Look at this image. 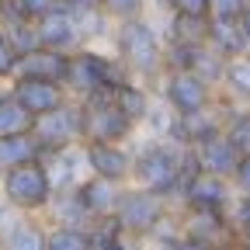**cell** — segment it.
<instances>
[{
    "label": "cell",
    "instance_id": "4dcf8cb0",
    "mask_svg": "<svg viewBox=\"0 0 250 250\" xmlns=\"http://www.w3.org/2000/svg\"><path fill=\"white\" fill-rule=\"evenodd\" d=\"M4 31H7L11 45L18 49V56H24V52H31V49L39 45V35H35V24H31V21H14V24H4Z\"/></svg>",
    "mask_w": 250,
    "mask_h": 250
},
{
    "label": "cell",
    "instance_id": "44dd1931",
    "mask_svg": "<svg viewBox=\"0 0 250 250\" xmlns=\"http://www.w3.org/2000/svg\"><path fill=\"white\" fill-rule=\"evenodd\" d=\"M205 45L215 49L223 59H240V56H250V45L240 31V21H223V18H208V35H205Z\"/></svg>",
    "mask_w": 250,
    "mask_h": 250
},
{
    "label": "cell",
    "instance_id": "9c48e42d",
    "mask_svg": "<svg viewBox=\"0 0 250 250\" xmlns=\"http://www.w3.org/2000/svg\"><path fill=\"white\" fill-rule=\"evenodd\" d=\"M177 215H181V233L202 240L212 250H223V247H229V243L240 240L233 233V226H229V215L226 212H205V208H184V205H177Z\"/></svg>",
    "mask_w": 250,
    "mask_h": 250
},
{
    "label": "cell",
    "instance_id": "3957f363",
    "mask_svg": "<svg viewBox=\"0 0 250 250\" xmlns=\"http://www.w3.org/2000/svg\"><path fill=\"white\" fill-rule=\"evenodd\" d=\"M132 80V73L125 70V62L108 49V45H80L66 59V77H62V90L70 101H83L90 94L115 90L118 83Z\"/></svg>",
    "mask_w": 250,
    "mask_h": 250
},
{
    "label": "cell",
    "instance_id": "52a82bcc",
    "mask_svg": "<svg viewBox=\"0 0 250 250\" xmlns=\"http://www.w3.org/2000/svg\"><path fill=\"white\" fill-rule=\"evenodd\" d=\"M174 205L167 198H160L156 191H146V188L139 184H125L122 188V198L115 205V219H118V226L125 233H132V236H149L153 226L160 223V219L170 212Z\"/></svg>",
    "mask_w": 250,
    "mask_h": 250
},
{
    "label": "cell",
    "instance_id": "d4e9b609",
    "mask_svg": "<svg viewBox=\"0 0 250 250\" xmlns=\"http://www.w3.org/2000/svg\"><path fill=\"white\" fill-rule=\"evenodd\" d=\"M31 118L21 104H18V98L11 94V87H4L0 90V136H18V132H31Z\"/></svg>",
    "mask_w": 250,
    "mask_h": 250
},
{
    "label": "cell",
    "instance_id": "f1b7e54d",
    "mask_svg": "<svg viewBox=\"0 0 250 250\" xmlns=\"http://www.w3.org/2000/svg\"><path fill=\"white\" fill-rule=\"evenodd\" d=\"M226 62H229V59H223L215 49L202 45V49H198V56H195L191 73H198L208 87H215V90H219V83H223V73H226Z\"/></svg>",
    "mask_w": 250,
    "mask_h": 250
},
{
    "label": "cell",
    "instance_id": "2e32d148",
    "mask_svg": "<svg viewBox=\"0 0 250 250\" xmlns=\"http://www.w3.org/2000/svg\"><path fill=\"white\" fill-rule=\"evenodd\" d=\"M66 52H56V49H45V45H35L31 52L18 56V70L14 77H28V80H52V83H62L66 77Z\"/></svg>",
    "mask_w": 250,
    "mask_h": 250
},
{
    "label": "cell",
    "instance_id": "60d3db41",
    "mask_svg": "<svg viewBox=\"0 0 250 250\" xmlns=\"http://www.w3.org/2000/svg\"><path fill=\"white\" fill-rule=\"evenodd\" d=\"M240 243H243V250H250V236H240Z\"/></svg>",
    "mask_w": 250,
    "mask_h": 250
},
{
    "label": "cell",
    "instance_id": "d6a6232c",
    "mask_svg": "<svg viewBox=\"0 0 250 250\" xmlns=\"http://www.w3.org/2000/svg\"><path fill=\"white\" fill-rule=\"evenodd\" d=\"M14 70H18V49L11 45L4 24H0V80L11 83V80H14Z\"/></svg>",
    "mask_w": 250,
    "mask_h": 250
},
{
    "label": "cell",
    "instance_id": "5b68a950",
    "mask_svg": "<svg viewBox=\"0 0 250 250\" xmlns=\"http://www.w3.org/2000/svg\"><path fill=\"white\" fill-rule=\"evenodd\" d=\"M83 115V143L101 139V143H132L139 136V125L132 118H125V111L111 101V94H90V98L77 101Z\"/></svg>",
    "mask_w": 250,
    "mask_h": 250
},
{
    "label": "cell",
    "instance_id": "1f68e13d",
    "mask_svg": "<svg viewBox=\"0 0 250 250\" xmlns=\"http://www.w3.org/2000/svg\"><path fill=\"white\" fill-rule=\"evenodd\" d=\"M226 215H229V226L236 236H250V195H236Z\"/></svg>",
    "mask_w": 250,
    "mask_h": 250
},
{
    "label": "cell",
    "instance_id": "9a60e30c",
    "mask_svg": "<svg viewBox=\"0 0 250 250\" xmlns=\"http://www.w3.org/2000/svg\"><path fill=\"white\" fill-rule=\"evenodd\" d=\"M62 4H66V11L73 18V28H77L83 45H108L115 21L101 11V4H80V0H62Z\"/></svg>",
    "mask_w": 250,
    "mask_h": 250
},
{
    "label": "cell",
    "instance_id": "8fae6325",
    "mask_svg": "<svg viewBox=\"0 0 250 250\" xmlns=\"http://www.w3.org/2000/svg\"><path fill=\"white\" fill-rule=\"evenodd\" d=\"M236 191H233V184L226 177H215V174H198L191 184L181 191L177 205L184 208H205V212H229Z\"/></svg>",
    "mask_w": 250,
    "mask_h": 250
},
{
    "label": "cell",
    "instance_id": "e575fe53",
    "mask_svg": "<svg viewBox=\"0 0 250 250\" xmlns=\"http://www.w3.org/2000/svg\"><path fill=\"white\" fill-rule=\"evenodd\" d=\"M170 14H198L208 18V0H164Z\"/></svg>",
    "mask_w": 250,
    "mask_h": 250
},
{
    "label": "cell",
    "instance_id": "8d00e7d4",
    "mask_svg": "<svg viewBox=\"0 0 250 250\" xmlns=\"http://www.w3.org/2000/svg\"><path fill=\"white\" fill-rule=\"evenodd\" d=\"M156 250H212V247H205L202 240H195V236H188V233H177V236H170L167 243H160Z\"/></svg>",
    "mask_w": 250,
    "mask_h": 250
},
{
    "label": "cell",
    "instance_id": "b9f144b4",
    "mask_svg": "<svg viewBox=\"0 0 250 250\" xmlns=\"http://www.w3.org/2000/svg\"><path fill=\"white\" fill-rule=\"evenodd\" d=\"M80 4H101V0H80Z\"/></svg>",
    "mask_w": 250,
    "mask_h": 250
},
{
    "label": "cell",
    "instance_id": "5bb4252c",
    "mask_svg": "<svg viewBox=\"0 0 250 250\" xmlns=\"http://www.w3.org/2000/svg\"><path fill=\"white\" fill-rule=\"evenodd\" d=\"M45 219L42 215H21L7 212L0 229V250H45Z\"/></svg>",
    "mask_w": 250,
    "mask_h": 250
},
{
    "label": "cell",
    "instance_id": "8992f818",
    "mask_svg": "<svg viewBox=\"0 0 250 250\" xmlns=\"http://www.w3.org/2000/svg\"><path fill=\"white\" fill-rule=\"evenodd\" d=\"M153 90L174 115H195L215 104V87H208L191 70H164V77L156 80Z\"/></svg>",
    "mask_w": 250,
    "mask_h": 250
},
{
    "label": "cell",
    "instance_id": "ab89813d",
    "mask_svg": "<svg viewBox=\"0 0 250 250\" xmlns=\"http://www.w3.org/2000/svg\"><path fill=\"white\" fill-rule=\"evenodd\" d=\"M7 212H11V208H7L4 202H0V229H4V219H7Z\"/></svg>",
    "mask_w": 250,
    "mask_h": 250
},
{
    "label": "cell",
    "instance_id": "4fadbf2b",
    "mask_svg": "<svg viewBox=\"0 0 250 250\" xmlns=\"http://www.w3.org/2000/svg\"><path fill=\"white\" fill-rule=\"evenodd\" d=\"M35 35H39V45H45V49H56V52H77L83 42H80V35H77V28H73V18H70V11H66V4H59L49 11V14H42L39 21H35Z\"/></svg>",
    "mask_w": 250,
    "mask_h": 250
},
{
    "label": "cell",
    "instance_id": "7a4b0ae2",
    "mask_svg": "<svg viewBox=\"0 0 250 250\" xmlns=\"http://www.w3.org/2000/svg\"><path fill=\"white\" fill-rule=\"evenodd\" d=\"M181 153H184V146L174 143V139L136 136L132 139V174H129V184H139V188H146V191H156L170 205H177V195H181Z\"/></svg>",
    "mask_w": 250,
    "mask_h": 250
},
{
    "label": "cell",
    "instance_id": "277c9868",
    "mask_svg": "<svg viewBox=\"0 0 250 250\" xmlns=\"http://www.w3.org/2000/svg\"><path fill=\"white\" fill-rule=\"evenodd\" d=\"M56 195V184L49 177V167L42 160H31L24 167H14L0 174V202L21 215H45L49 202Z\"/></svg>",
    "mask_w": 250,
    "mask_h": 250
},
{
    "label": "cell",
    "instance_id": "74e56055",
    "mask_svg": "<svg viewBox=\"0 0 250 250\" xmlns=\"http://www.w3.org/2000/svg\"><path fill=\"white\" fill-rule=\"evenodd\" d=\"M115 250H149V243L143 236H132V233H122V240L115 243Z\"/></svg>",
    "mask_w": 250,
    "mask_h": 250
},
{
    "label": "cell",
    "instance_id": "484cf974",
    "mask_svg": "<svg viewBox=\"0 0 250 250\" xmlns=\"http://www.w3.org/2000/svg\"><path fill=\"white\" fill-rule=\"evenodd\" d=\"M45 250H90V233L80 226H45Z\"/></svg>",
    "mask_w": 250,
    "mask_h": 250
},
{
    "label": "cell",
    "instance_id": "d6986e66",
    "mask_svg": "<svg viewBox=\"0 0 250 250\" xmlns=\"http://www.w3.org/2000/svg\"><path fill=\"white\" fill-rule=\"evenodd\" d=\"M42 219L45 223H56V226H80V229H87L94 223L90 212L80 202V195H77V188H56V195H52Z\"/></svg>",
    "mask_w": 250,
    "mask_h": 250
},
{
    "label": "cell",
    "instance_id": "ffe728a7",
    "mask_svg": "<svg viewBox=\"0 0 250 250\" xmlns=\"http://www.w3.org/2000/svg\"><path fill=\"white\" fill-rule=\"evenodd\" d=\"M198 149V160H202V170L205 174H215V177H233V170H236V164H240V153L233 149V143L219 132V136H212V139H205L202 146H195Z\"/></svg>",
    "mask_w": 250,
    "mask_h": 250
},
{
    "label": "cell",
    "instance_id": "603a6c76",
    "mask_svg": "<svg viewBox=\"0 0 250 250\" xmlns=\"http://www.w3.org/2000/svg\"><path fill=\"white\" fill-rule=\"evenodd\" d=\"M219 94H223L233 108H250V56H240V59L226 62Z\"/></svg>",
    "mask_w": 250,
    "mask_h": 250
},
{
    "label": "cell",
    "instance_id": "7bdbcfd3",
    "mask_svg": "<svg viewBox=\"0 0 250 250\" xmlns=\"http://www.w3.org/2000/svg\"><path fill=\"white\" fill-rule=\"evenodd\" d=\"M4 87H7V83H4V80H0V90H4Z\"/></svg>",
    "mask_w": 250,
    "mask_h": 250
},
{
    "label": "cell",
    "instance_id": "f546056e",
    "mask_svg": "<svg viewBox=\"0 0 250 250\" xmlns=\"http://www.w3.org/2000/svg\"><path fill=\"white\" fill-rule=\"evenodd\" d=\"M101 11L111 21H129V18H143L149 11V0H101Z\"/></svg>",
    "mask_w": 250,
    "mask_h": 250
},
{
    "label": "cell",
    "instance_id": "e0dca14e",
    "mask_svg": "<svg viewBox=\"0 0 250 250\" xmlns=\"http://www.w3.org/2000/svg\"><path fill=\"white\" fill-rule=\"evenodd\" d=\"M122 188H125V184H118V181L87 174V177L77 184V195H80L83 208L90 212V219H104V215H115V205H118V198H122Z\"/></svg>",
    "mask_w": 250,
    "mask_h": 250
},
{
    "label": "cell",
    "instance_id": "cb8c5ba5",
    "mask_svg": "<svg viewBox=\"0 0 250 250\" xmlns=\"http://www.w3.org/2000/svg\"><path fill=\"white\" fill-rule=\"evenodd\" d=\"M31 160H42L35 136L31 132H18V136H0V174H7L14 167H24Z\"/></svg>",
    "mask_w": 250,
    "mask_h": 250
},
{
    "label": "cell",
    "instance_id": "30bf717a",
    "mask_svg": "<svg viewBox=\"0 0 250 250\" xmlns=\"http://www.w3.org/2000/svg\"><path fill=\"white\" fill-rule=\"evenodd\" d=\"M83 156L90 174L129 184L132 174V143H101V139H87L83 143Z\"/></svg>",
    "mask_w": 250,
    "mask_h": 250
},
{
    "label": "cell",
    "instance_id": "7c38bea8",
    "mask_svg": "<svg viewBox=\"0 0 250 250\" xmlns=\"http://www.w3.org/2000/svg\"><path fill=\"white\" fill-rule=\"evenodd\" d=\"M7 87H11V94L18 98V104H21L31 118L49 115V111H52V108H59L62 101H70V98H66V90H62V83H52V80H28V77H14Z\"/></svg>",
    "mask_w": 250,
    "mask_h": 250
},
{
    "label": "cell",
    "instance_id": "f35d334b",
    "mask_svg": "<svg viewBox=\"0 0 250 250\" xmlns=\"http://www.w3.org/2000/svg\"><path fill=\"white\" fill-rule=\"evenodd\" d=\"M236 21H240V31H243V39H247V45H250V0H247V7L240 11Z\"/></svg>",
    "mask_w": 250,
    "mask_h": 250
},
{
    "label": "cell",
    "instance_id": "4316f807",
    "mask_svg": "<svg viewBox=\"0 0 250 250\" xmlns=\"http://www.w3.org/2000/svg\"><path fill=\"white\" fill-rule=\"evenodd\" d=\"M174 111L160 101V98H153L143 125H139V136H149V139H170V129H174Z\"/></svg>",
    "mask_w": 250,
    "mask_h": 250
},
{
    "label": "cell",
    "instance_id": "ba28073f",
    "mask_svg": "<svg viewBox=\"0 0 250 250\" xmlns=\"http://www.w3.org/2000/svg\"><path fill=\"white\" fill-rule=\"evenodd\" d=\"M31 136H35L39 156H49L62 146H77L83 143V115L77 101H62L49 115H39L31 122Z\"/></svg>",
    "mask_w": 250,
    "mask_h": 250
},
{
    "label": "cell",
    "instance_id": "d590c367",
    "mask_svg": "<svg viewBox=\"0 0 250 250\" xmlns=\"http://www.w3.org/2000/svg\"><path fill=\"white\" fill-rule=\"evenodd\" d=\"M229 184H233V191H236V195H250V153L240 156V164H236Z\"/></svg>",
    "mask_w": 250,
    "mask_h": 250
},
{
    "label": "cell",
    "instance_id": "ac0fdd59",
    "mask_svg": "<svg viewBox=\"0 0 250 250\" xmlns=\"http://www.w3.org/2000/svg\"><path fill=\"white\" fill-rule=\"evenodd\" d=\"M42 164L49 167V177H52L56 188H77V184L90 174L87 156H83V143H77V146H62V149L42 156Z\"/></svg>",
    "mask_w": 250,
    "mask_h": 250
},
{
    "label": "cell",
    "instance_id": "7402d4cb",
    "mask_svg": "<svg viewBox=\"0 0 250 250\" xmlns=\"http://www.w3.org/2000/svg\"><path fill=\"white\" fill-rule=\"evenodd\" d=\"M153 98H156V90L146 87L143 80H125V83H118V87L111 90V101L125 111V118H132L136 125H143V118H146Z\"/></svg>",
    "mask_w": 250,
    "mask_h": 250
},
{
    "label": "cell",
    "instance_id": "6da1fadb",
    "mask_svg": "<svg viewBox=\"0 0 250 250\" xmlns=\"http://www.w3.org/2000/svg\"><path fill=\"white\" fill-rule=\"evenodd\" d=\"M108 49L125 62V70L132 73V80H143L146 87H156V80L164 77V35L149 14L129 18V21H115Z\"/></svg>",
    "mask_w": 250,
    "mask_h": 250
},
{
    "label": "cell",
    "instance_id": "836d02e7",
    "mask_svg": "<svg viewBox=\"0 0 250 250\" xmlns=\"http://www.w3.org/2000/svg\"><path fill=\"white\" fill-rule=\"evenodd\" d=\"M243 7H247V0H208V18H223V21H236Z\"/></svg>",
    "mask_w": 250,
    "mask_h": 250
},
{
    "label": "cell",
    "instance_id": "83f0119b",
    "mask_svg": "<svg viewBox=\"0 0 250 250\" xmlns=\"http://www.w3.org/2000/svg\"><path fill=\"white\" fill-rule=\"evenodd\" d=\"M223 136L233 143V149L243 156L250 153V108H233L223 122Z\"/></svg>",
    "mask_w": 250,
    "mask_h": 250
}]
</instances>
